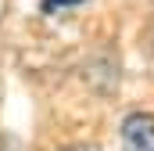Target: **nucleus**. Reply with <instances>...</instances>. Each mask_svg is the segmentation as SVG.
Here are the masks:
<instances>
[{
  "mask_svg": "<svg viewBox=\"0 0 154 151\" xmlns=\"http://www.w3.org/2000/svg\"><path fill=\"white\" fill-rule=\"evenodd\" d=\"M122 140H125V151H154V115L151 112L125 115Z\"/></svg>",
  "mask_w": 154,
  "mask_h": 151,
  "instance_id": "nucleus-1",
  "label": "nucleus"
},
{
  "mask_svg": "<svg viewBox=\"0 0 154 151\" xmlns=\"http://www.w3.org/2000/svg\"><path fill=\"white\" fill-rule=\"evenodd\" d=\"M65 151H97V148H90V144H75V148H65Z\"/></svg>",
  "mask_w": 154,
  "mask_h": 151,
  "instance_id": "nucleus-3",
  "label": "nucleus"
},
{
  "mask_svg": "<svg viewBox=\"0 0 154 151\" xmlns=\"http://www.w3.org/2000/svg\"><path fill=\"white\" fill-rule=\"evenodd\" d=\"M0 151H22V144L11 140V137H0Z\"/></svg>",
  "mask_w": 154,
  "mask_h": 151,
  "instance_id": "nucleus-2",
  "label": "nucleus"
}]
</instances>
